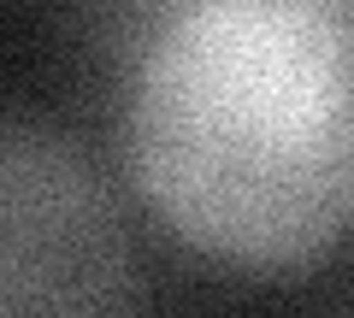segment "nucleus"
<instances>
[{"label":"nucleus","mask_w":354,"mask_h":318,"mask_svg":"<svg viewBox=\"0 0 354 318\" xmlns=\"http://www.w3.org/2000/svg\"><path fill=\"white\" fill-rule=\"evenodd\" d=\"M130 183L189 254L307 271L354 236V12L201 0L118 101Z\"/></svg>","instance_id":"obj_1"},{"label":"nucleus","mask_w":354,"mask_h":318,"mask_svg":"<svg viewBox=\"0 0 354 318\" xmlns=\"http://www.w3.org/2000/svg\"><path fill=\"white\" fill-rule=\"evenodd\" d=\"M0 318H148L118 183L41 118H0Z\"/></svg>","instance_id":"obj_2"},{"label":"nucleus","mask_w":354,"mask_h":318,"mask_svg":"<svg viewBox=\"0 0 354 318\" xmlns=\"http://www.w3.org/2000/svg\"><path fill=\"white\" fill-rule=\"evenodd\" d=\"M201 0H77V30L83 48L95 59V71L106 77L113 101H124L130 83L142 77L148 53L171 36Z\"/></svg>","instance_id":"obj_3"},{"label":"nucleus","mask_w":354,"mask_h":318,"mask_svg":"<svg viewBox=\"0 0 354 318\" xmlns=\"http://www.w3.org/2000/svg\"><path fill=\"white\" fill-rule=\"evenodd\" d=\"M330 318H354V301H348V306H342V312H330Z\"/></svg>","instance_id":"obj_4"},{"label":"nucleus","mask_w":354,"mask_h":318,"mask_svg":"<svg viewBox=\"0 0 354 318\" xmlns=\"http://www.w3.org/2000/svg\"><path fill=\"white\" fill-rule=\"evenodd\" d=\"M342 6H348V12H354V0H342Z\"/></svg>","instance_id":"obj_5"}]
</instances>
